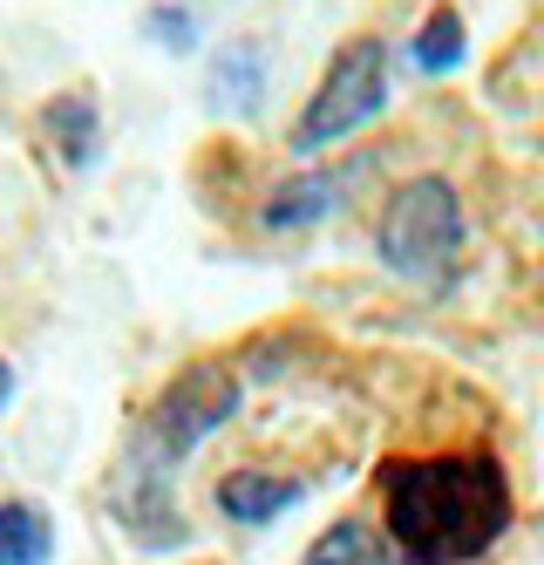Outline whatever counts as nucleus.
Returning <instances> with one entry per match:
<instances>
[{"label":"nucleus","mask_w":544,"mask_h":565,"mask_svg":"<svg viewBox=\"0 0 544 565\" xmlns=\"http://www.w3.org/2000/svg\"><path fill=\"white\" fill-rule=\"evenodd\" d=\"M143 34L178 55V49H191V42H198V14H191V8H150V14H143Z\"/></svg>","instance_id":"obj_12"},{"label":"nucleus","mask_w":544,"mask_h":565,"mask_svg":"<svg viewBox=\"0 0 544 565\" xmlns=\"http://www.w3.org/2000/svg\"><path fill=\"white\" fill-rule=\"evenodd\" d=\"M55 558V524L41 504L0 498V565H49Z\"/></svg>","instance_id":"obj_8"},{"label":"nucleus","mask_w":544,"mask_h":565,"mask_svg":"<svg viewBox=\"0 0 544 565\" xmlns=\"http://www.w3.org/2000/svg\"><path fill=\"white\" fill-rule=\"evenodd\" d=\"M382 109H388V49L374 42V34H354V42L327 62L320 89L307 96L300 124H292V150H300V157L333 150V143H348L354 130H367Z\"/></svg>","instance_id":"obj_4"},{"label":"nucleus","mask_w":544,"mask_h":565,"mask_svg":"<svg viewBox=\"0 0 544 565\" xmlns=\"http://www.w3.org/2000/svg\"><path fill=\"white\" fill-rule=\"evenodd\" d=\"M300 565H395V552H388V539H374L361 518H341L313 539V552Z\"/></svg>","instance_id":"obj_10"},{"label":"nucleus","mask_w":544,"mask_h":565,"mask_svg":"<svg viewBox=\"0 0 544 565\" xmlns=\"http://www.w3.org/2000/svg\"><path fill=\"white\" fill-rule=\"evenodd\" d=\"M259 83H266L259 42H232V49L212 62V109H253V103H259Z\"/></svg>","instance_id":"obj_9"},{"label":"nucleus","mask_w":544,"mask_h":565,"mask_svg":"<svg viewBox=\"0 0 544 565\" xmlns=\"http://www.w3.org/2000/svg\"><path fill=\"white\" fill-rule=\"evenodd\" d=\"M408 62H415V68H429V75H442V68L463 62V21H456V8H436L423 28H415Z\"/></svg>","instance_id":"obj_11"},{"label":"nucleus","mask_w":544,"mask_h":565,"mask_svg":"<svg viewBox=\"0 0 544 565\" xmlns=\"http://www.w3.org/2000/svg\"><path fill=\"white\" fill-rule=\"evenodd\" d=\"M232 416H238V369L232 361H198V369H184L137 416L130 443H122V457H116V477H109V511L137 545H150V552L184 545V511L171 498V477L191 463L198 443L212 429H225Z\"/></svg>","instance_id":"obj_1"},{"label":"nucleus","mask_w":544,"mask_h":565,"mask_svg":"<svg viewBox=\"0 0 544 565\" xmlns=\"http://www.w3.org/2000/svg\"><path fill=\"white\" fill-rule=\"evenodd\" d=\"M374 253L382 266H395L402 279H442L463 253V198L449 178H408L382 225H374Z\"/></svg>","instance_id":"obj_3"},{"label":"nucleus","mask_w":544,"mask_h":565,"mask_svg":"<svg viewBox=\"0 0 544 565\" xmlns=\"http://www.w3.org/2000/svg\"><path fill=\"white\" fill-rule=\"evenodd\" d=\"M361 178V164H348V171H292L266 205H259V225L266 232H307V225H320L327 212H341V198H348V184Z\"/></svg>","instance_id":"obj_5"},{"label":"nucleus","mask_w":544,"mask_h":565,"mask_svg":"<svg viewBox=\"0 0 544 565\" xmlns=\"http://www.w3.org/2000/svg\"><path fill=\"white\" fill-rule=\"evenodd\" d=\"M300 491H307V483H292V477L232 470V477L218 483V511H225L232 524H273L279 511H292V504H300Z\"/></svg>","instance_id":"obj_7"},{"label":"nucleus","mask_w":544,"mask_h":565,"mask_svg":"<svg viewBox=\"0 0 544 565\" xmlns=\"http://www.w3.org/2000/svg\"><path fill=\"white\" fill-rule=\"evenodd\" d=\"M41 150H49L62 171H82L103 150V116H96V103L82 96V89L55 96L49 109H41Z\"/></svg>","instance_id":"obj_6"},{"label":"nucleus","mask_w":544,"mask_h":565,"mask_svg":"<svg viewBox=\"0 0 544 565\" xmlns=\"http://www.w3.org/2000/svg\"><path fill=\"white\" fill-rule=\"evenodd\" d=\"M382 504L388 539L408 565H470L511 532V477L483 450L388 463Z\"/></svg>","instance_id":"obj_2"},{"label":"nucleus","mask_w":544,"mask_h":565,"mask_svg":"<svg viewBox=\"0 0 544 565\" xmlns=\"http://www.w3.org/2000/svg\"><path fill=\"white\" fill-rule=\"evenodd\" d=\"M8 402H14V361L0 354V416H8Z\"/></svg>","instance_id":"obj_13"}]
</instances>
